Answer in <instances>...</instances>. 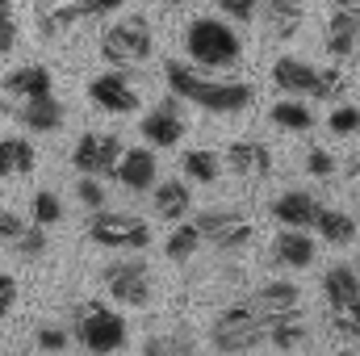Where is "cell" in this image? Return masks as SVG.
Here are the masks:
<instances>
[{
  "label": "cell",
  "instance_id": "cell-1",
  "mask_svg": "<svg viewBox=\"0 0 360 356\" xmlns=\"http://www.w3.org/2000/svg\"><path fill=\"white\" fill-rule=\"evenodd\" d=\"M164 80H168L172 96L193 101V105H201L210 113H243L252 105V84H243V80H210V76H201L197 68H188L180 59L164 63Z\"/></svg>",
  "mask_w": 360,
  "mask_h": 356
},
{
  "label": "cell",
  "instance_id": "cell-2",
  "mask_svg": "<svg viewBox=\"0 0 360 356\" xmlns=\"http://www.w3.org/2000/svg\"><path fill=\"white\" fill-rule=\"evenodd\" d=\"M184 51H188V59L197 68H210V72H226V68H235L243 59L239 34L218 17H197L188 25V34H184Z\"/></svg>",
  "mask_w": 360,
  "mask_h": 356
},
{
  "label": "cell",
  "instance_id": "cell-3",
  "mask_svg": "<svg viewBox=\"0 0 360 356\" xmlns=\"http://www.w3.org/2000/svg\"><path fill=\"white\" fill-rule=\"evenodd\" d=\"M269 319L256 302H239V306H226L218 319H214V348L226 356L252 352L264 336H269Z\"/></svg>",
  "mask_w": 360,
  "mask_h": 356
},
{
  "label": "cell",
  "instance_id": "cell-4",
  "mask_svg": "<svg viewBox=\"0 0 360 356\" xmlns=\"http://www.w3.org/2000/svg\"><path fill=\"white\" fill-rule=\"evenodd\" d=\"M272 84L293 96H314V101H335L344 92V76L335 68H310L293 55H281L272 63Z\"/></svg>",
  "mask_w": 360,
  "mask_h": 356
},
{
  "label": "cell",
  "instance_id": "cell-5",
  "mask_svg": "<svg viewBox=\"0 0 360 356\" xmlns=\"http://www.w3.org/2000/svg\"><path fill=\"white\" fill-rule=\"evenodd\" d=\"M155 51V38H151V25L143 17H122L105 30L101 38V55L109 68H134V63H147Z\"/></svg>",
  "mask_w": 360,
  "mask_h": 356
},
{
  "label": "cell",
  "instance_id": "cell-6",
  "mask_svg": "<svg viewBox=\"0 0 360 356\" xmlns=\"http://www.w3.org/2000/svg\"><path fill=\"white\" fill-rule=\"evenodd\" d=\"M89 239L96 248H113V252H143V248H151V227L134 214L96 210L89 218Z\"/></svg>",
  "mask_w": 360,
  "mask_h": 356
},
{
  "label": "cell",
  "instance_id": "cell-7",
  "mask_svg": "<svg viewBox=\"0 0 360 356\" xmlns=\"http://www.w3.org/2000/svg\"><path fill=\"white\" fill-rule=\"evenodd\" d=\"M80 344L92 356H109L126 348V319L109 306H89L84 323H80Z\"/></svg>",
  "mask_w": 360,
  "mask_h": 356
},
{
  "label": "cell",
  "instance_id": "cell-8",
  "mask_svg": "<svg viewBox=\"0 0 360 356\" xmlns=\"http://www.w3.org/2000/svg\"><path fill=\"white\" fill-rule=\"evenodd\" d=\"M122 155H126V147H122L117 134H80V143L72 151V164L80 168V177H113Z\"/></svg>",
  "mask_w": 360,
  "mask_h": 356
},
{
  "label": "cell",
  "instance_id": "cell-9",
  "mask_svg": "<svg viewBox=\"0 0 360 356\" xmlns=\"http://www.w3.org/2000/svg\"><path fill=\"white\" fill-rule=\"evenodd\" d=\"M101 281L109 285V293L126 306H147L151 302V272L143 260H113V265L101 272Z\"/></svg>",
  "mask_w": 360,
  "mask_h": 356
},
{
  "label": "cell",
  "instance_id": "cell-10",
  "mask_svg": "<svg viewBox=\"0 0 360 356\" xmlns=\"http://www.w3.org/2000/svg\"><path fill=\"white\" fill-rule=\"evenodd\" d=\"M197 227H201V235L218 248V252H239V248H248L252 243V222L239 214V210H205L201 218H197Z\"/></svg>",
  "mask_w": 360,
  "mask_h": 356
},
{
  "label": "cell",
  "instance_id": "cell-11",
  "mask_svg": "<svg viewBox=\"0 0 360 356\" xmlns=\"http://www.w3.org/2000/svg\"><path fill=\"white\" fill-rule=\"evenodd\" d=\"M89 96L105 109V113H134V109H139V92H134L130 76H126L122 68L96 76V80L89 84Z\"/></svg>",
  "mask_w": 360,
  "mask_h": 356
},
{
  "label": "cell",
  "instance_id": "cell-12",
  "mask_svg": "<svg viewBox=\"0 0 360 356\" xmlns=\"http://www.w3.org/2000/svg\"><path fill=\"white\" fill-rule=\"evenodd\" d=\"M143 139L151 143V147H176L180 139H184V117H180V105L176 101H164V105H155L147 117H143Z\"/></svg>",
  "mask_w": 360,
  "mask_h": 356
},
{
  "label": "cell",
  "instance_id": "cell-13",
  "mask_svg": "<svg viewBox=\"0 0 360 356\" xmlns=\"http://www.w3.org/2000/svg\"><path fill=\"white\" fill-rule=\"evenodd\" d=\"M269 214L281 222V227H297V231H306V227H314V222H319L323 205H319L310 193H302V189H289V193H281V197L269 205Z\"/></svg>",
  "mask_w": 360,
  "mask_h": 356
},
{
  "label": "cell",
  "instance_id": "cell-14",
  "mask_svg": "<svg viewBox=\"0 0 360 356\" xmlns=\"http://www.w3.org/2000/svg\"><path fill=\"white\" fill-rule=\"evenodd\" d=\"M155 172H160V164H155V151H147V147H126V155H122V164H117V184L122 189H130V193H147V189H155Z\"/></svg>",
  "mask_w": 360,
  "mask_h": 356
},
{
  "label": "cell",
  "instance_id": "cell-15",
  "mask_svg": "<svg viewBox=\"0 0 360 356\" xmlns=\"http://www.w3.org/2000/svg\"><path fill=\"white\" fill-rule=\"evenodd\" d=\"M226 164H231V172H239V177L260 180V177L272 172V151L264 143H256V139H239V143L226 147Z\"/></svg>",
  "mask_w": 360,
  "mask_h": 356
},
{
  "label": "cell",
  "instance_id": "cell-16",
  "mask_svg": "<svg viewBox=\"0 0 360 356\" xmlns=\"http://www.w3.org/2000/svg\"><path fill=\"white\" fill-rule=\"evenodd\" d=\"M51 72L46 68H38V63H25V68H17V72H8L4 80H0V89L8 92L13 101H34V96H46L51 92Z\"/></svg>",
  "mask_w": 360,
  "mask_h": 356
},
{
  "label": "cell",
  "instance_id": "cell-17",
  "mask_svg": "<svg viewBox=\"0 0 360 356\" xmlns=\"http://www.w3.org/2000/svg\"><path fill=\"white\" fill-rule=\"evenodd\" d=\"M17 117L25 122V130H34V134H51V130H59V126H63V105L55 101V92H46V96L21 101Z\"/></svg>",
  "mask_w": 360,
  "mask_h": 356
},
{
  "label": "cell",
  "instance_id": "cell-18",
  "mask_svg": "<svg viewBox=\"0 0 360 356\" xmlns=\"http://www.w3.org/2000/svg\"><path fill=\"white\" fill-rule=\"evenodd\" d=\"M360 38V8H335L327 17V51L335 59H344L348 51H356Z\"/></svg>",
  "mask_w": 360,
  "mask_h": 356
},
{
  "label": "cell",
  "instance_id": "cell-19",
  "mask_svg": "<svg viewBox=\"0 0 360 356\" xmlns=\"http://www.w3.org/2000/svg\"><path fill=\"white\" fill-rule=\"evenodd\" d=\"M323 293H327L331 310L356 306V302H360V272H356V268H348V265L327 268V276H323Z\"/></svg>",
  "mask_w": 360,
  "mask_h": 356
},
{
  "label": "cell",
  "instance_id": "cell-20",
  "mask_svg": "<svg viewBox=\"0 0 360 356\" xmlns=\"http://www.w3.org/2000/svg\"><path fill=\"white\" fill-rule=\"evenodd\" d=\"M272 256H276L285 268H306L310 260H314V239L302 235L297 227H285V231L272 239Z\"/></svg>",
  "mask_w": 360,
  "mask_h": 356
},
{
  "label": "cell",
  "instance_id": "cell-21",
  "mask_svg": "<svg viewBox=\"0 0 360 356\" xmlns=\"http://www.w3.org/2000/svg\"><path fill=\"white\" fill-rule=\"evenodd\" d=\"M188 205H193L188 184H180V180H164V184H155V214H160V218L180 222V218L188 214Z\"/></svg>",
  "mask_w": 360,
  "mask_h": 356
},
{
  "label": "cell",
  "instance_id": "cell-22",
  "mask_svg": "<svg viewBox=\"0 0 360 356\" xmlns=\"http://www.w3.org/2000/svg\"><path fill=\"white\" fill-rule=\"evenodd\" d=\"M297 285H289V281H269L264 289H256V306L264 310V314H289V310H297Z\"/></svg>",
  "mask_w": 360,
  "mask_h": 356
},
{
  "label": "cell",
  "instance_id": "cell-23",
  "mask_svg": "<svg viewBox=\"0 0 360 356\" xmlns=\"http://www.w3.org/2000/svg\"><path fill=\"white\" fill-rule=\"evenodd\" d=\"M314 231H319L327 243L344 248V243H352V239H356V218H352V214H344V210H323V214H319V222H314Z\"/></svg>",
  "mask_w": 360,
  "mask_h": 356
},
{
  "label": "cell",
  "instance_id": "cell-24",
  "mask_svg": "<svg viewBox=\"0 0 360 356\" xmlns=\"http://www.w3.org/2000/svg\"><path fill=\"white\" fill-rule=\"evenodd\" d=\"M34 147L25 143V139H0V180L13 177V172H34Z\"/></svg>",
  "mask_w": 360,
  "mask_h": 356
},
{
  "label": "cell",
  "instance_id": "cell-25",
  "mask_svg": "<svg viewBox=\"0 0 360 356\" xmlns=\"http://www.w3.org/2000/svg\"><path fill=\"white\" fill-rule=\"evenodd\" d=\"M269 340L281 348V352H289V348H302V340H306V327H302L297 310H289V314H272V319H269Z\"/></svg>",
  "mask_w": 360,
  "mask_h": 356
},
{
  "label": "cell",
  "instance_id": "cell-26",
  "mask_svg": "<svg viewBox=\"0 0 360 356\" xmlns=\"http://www.w3.org/2000/svg\"><path fill=\"white\" fill-rule=\"evenodd\" d=\"M143 356H197V340L188 331H160L143 344Z\"/></svg>",
  "mask_w": 360,
  "mask_h": 356
},
{
  "label": "cell",
  "instance_id": "cell-27",
  "mask_svg": "<svg viewBox=\"0 0 360 356\" xmlns=\"http://www.w3.org/2000/svg\"><path fill=\"white\" fill-rule=\"evenodd\" d=\"M269 117L281 126V130H293V134H302V130L314 126V113H310L302 101H276V105L269 109Z\"/></svg>",
  "mask_w": 360,
  "mask_h": 356
},
{
  "label": "cell",
  "instance_id": "cell-28",
  "mask_svg": "<svg viewBox=\"0 0 360 356\" xmlns=\"http://www.w3.org/2000/svg\"><path fill=\"white\" fill-rule=\"evenodd\" d=\"M201 239H205V235H201V227H197V222H180L176 231L168 235V243H164V256L180 265V260H188V256L201 248Z\"/></svg>",
  "mask_w": 360,
  "mask_h": 356
},
{
  "label": "cell",
  "instance_id": "cell-29",
  "mask_svg": "<svg viewBox=\"0 0 360 356\" xmlns=\"http://www.w3.org/2000/svg\"><path fill=\"white\" fill-rule=\"evenodd\" d=\"M184 177L197 180V184H214L218 172H222V164H218V155L214 151H184Z\"/></svg>",
  "mask_w": 360,
  "mask_h": 356
},
{
  "label": "cell",
  "instance_id": "cell-30",
  "mask_svg": "<svg viewBox=\"0 0 360 356\" xmlns=\"http://www.w3.org/2000/svg\"><path fill=\"white\" fill-rule=\"evenodd\" d=\"M63 218V205H59V197L55 193H34V222H42V227H51V222H59Z\"/></svg>",
  "mask_w": 360,
  "mask_h": 356
},
{
  "label": "cell",
  "instance_id": "cell-31",
  "mask_svg": "<svg viewBox=\"0 0 360 356\" xmlns=\"http://www.w3.org/2000/svg\"><path fill=\"white\" fill-rule=\"evenodd\" d=\"M327 126H331V134H356L360 130V109L356 105H340V109L327 117Z\"/></svg>",
  "mask_w": 360,
  "mask_h": 356
},
{
  "label": "cell",
  "instance_id": "cell-32",
  "mask_svg": "<svg viewBox=\"0 0 360 356\" xmlns=\"http://www.w3.org/2000/svg\"><path fill=\"white\" fill-rule=\"evenodd\" d=\"M13 248H17L21 256H30V260H34V256H42V252H46V227H42V222H34V227L13 243Z\"/></svg>",
  "mask_w": 360,
  "mask_h": 356
},
{
  "label": "cell",
  "instance_id": "cell-33",
  "mask_svg": "<svg viewBox=\"0 0 360 356\" xmlns=\"http://www.w3.org/2000/svg\"><path fill=\"white\" fill-rule=\"evenodd\" d=\"M76 197H80V205L84 210H105V189L96 184V177H80V184H76Z\"/></svg>",
  "mask_w": 360,
  "mask_h": 356
},
{
  "label": "cell",
  "instance_id": "cell-34",
  "mask_svg": "<svg viewBox=\"0 0 360 356\" xmlns=\"http://www.w3.org/2000/svg\"><path fill=\"white\" fill-rule=\"evenodd\" d=\"M25 231H30V222H25L21 214H13V210H0V239H4V243H17Z\"/></svg>",
  "mask_w": 360,
  "mask_h": 356
},
{
  "label": "cell",
  "instance_id": "cell-35",
  "mask_svg": "<svg viewBox=\"0 0 360 356\" xmlns=\"http://www.w3.org/2000/svg\"><path fill=\"white\" fill-rule=\"evenodd\" d=\"M331 323L344 336H360V302L356 306H344V310H331Z\"/></svg>",
  "mask_w": 360,
  "mask_h": 356
},
{
  "label": "cell",
  "instance_id": "cell-36",
  "mask_svg": "<svg viewBox=\"0 0 360 356\" xmlns=\"http://www.w3.org/2000/svg\"><path fill=\"white\" fill-rule=\"evenodd\" d=\"M269 8L276 21H285V30H293L297 17H302V0H269Z\"/></svg>",
  "mask_w": 360,
  "mask_h": 356
},
{
  "label": "cell",
  "instance_id": "cell-37",
  "mask_svg": "<svg viewBox=\"0 0 360 356\" xmlns=\"http://www.w3.org/2000/svg\"><path fill=\"white\" fill-rule=\"evenodd\" d=\"M306 172H310V177H331V172H335L331 151H319V147H314V151L306 155Z\"/></svg>",
  "mask_w": 360,
  "mask_h": 356
},
{
  "label": "cell",
  "instance_id": "cell-38",
  "mask_svg": "<svg viewBox=\"0 0 360 356\" xmlns=\"http://www.w3.org/2000/svg\"><path fill=\"white\" fill-rule=\"evenodd\" d=\"M38 348L42 352H63L68 348V331L63 327H42L38 331Z\"/></svg>",
  "mask_w": 360,
  "mask_h": 356
},
{
  "label": "cell",
  "instance_id": "cell-39",
  "mask_svg": "<svg viewBox=\"0 0 360 356\" xmlns=\"http://www.w3.org/2000/svg\"><path fill=\"white\" fill-rule=\"evenodd\" d=\"M214 4H218L226 17H239V21H248V17H252V13H256L264 0H214Z\"/></svg>",
  "mask_w": 360,
  "mask_h": 356
},
{
  "label": "cell",
  "instance_id": "cell-40",
  "mask_svg": "<svg viewBox=\"0 0 360 356\" xmlns=\"http://www.w3.org/2000/svg\"><path fill=\"white\" fill-rule=\"evenodd\" d=\"M17 38H21L17 21H13V17H4V21H0V59H4V55H8V51L17 46Z\"/></svg>",
  "mask_w": 360,
  "mask_h": 356
},
{
  "label": "cell",
  "instance_id": "cell-41",
  "mask_svg": "<svg viewBox=\"0 0 360 356\" xmlns=\"http://www.w3.org/2000/svg\"><path fill=\"white\" fill-rule=\"evenodd\" d=\"M13 302H17V281L0 272V319H4L8 310H13Z\"/></svg>",
  "mask_w": 360,
  "mask_h": 356
},
{
  "label": "cell",
  "instance_id": "cell-42",
  "mask_svg": "<svg viewBox=\"0 0 360 356\" xmlns=\"http://www.w3.org/2000/svg\"><path fill=\"white\" fill-rule=\"evenodd\" d=\"M80 4H84V13H89V17H105V13L122 8L126 0H80Z\"/></svg>",
  "mask_w": 360,
  "mask_h": 356
},
{
  "label": "cell",
  "instance_id": "cell-43",
  "mask_svg": "<svg viewBox=\"0 0 360 356\" xmlns=\"http://www.w3.org/2000/svg\"><path fill=\"white\" fill-rule=\"evenodd\" d=\"M335 8H360V0H331Z\"/></svg>",
  "mask_w": 360,
  "mask_h": 356
},
{
  "label": "cell",
  "instance_id": "cell-44",
  "mask_svg": "<svg viewBox=\"0 0 360 356\" xmlns=\"http://www.w3.org/2000/svg\"><path fill=\"white\" fill-rule=\"evenodd\" d=\"M55 4H63V0H38V8H55Z\"/></svg>",
  "mask_w": 360,
  "mask_h": 356
},
{
  "label": "cell",
  "instance_id": "cell-45",
  "mask_svg": "<svg viewBox=\"0 0 360 356\" xmlns=\"http://www.w3.org/2000/svg\"><path fill=\"white\" fill-rule=\"evenodd\" d=\"M4 17H13V13H8V0H0V21H4Z\"/></svg>",
  "mask_w": 360,
  "mask_h": 356
},
{
  "label": "cell",
  "instance_id": "cell-46",
  "mask_svg": "<svg viewBox=\"0 0 360 356\" xmlns=\"http://www.w3.org/2000/svg\"><path fill=\"white\" fill-rule=\"evenodd\" d=\"M348 172H360V155H356V160H352V168H348Z\"/></svg>",
  "mask_w": 360,
  "mask_h": 356
},
{
  "label": "cell",
  "instance_id": "cell-47",
  "mask_svg": "<svg viewBox=\"0 0 360 356\" xmlns=\"http://www.w3.org/2000/svg\"><path fill=\"white\" fill-rule=\"evenodd\" d=\"M164 4H184V0H164Z\"/></svg>",
  "mask_w": 360,
  "mask_h": 356
},
{
  "label": "cell",
  "instance_id": "cell-48",
  "mask_svg": "<svg viewBox=\"0 0 360 356\" xmlns=\"http://www.w3.org/2000/svg\"><path fill=\"white\" fill-rule=\"evenodd\" d=\"M335 356H352V352H335Z\"/></svg>",
  "mask_w": 360,
  "mask_h": 356
},
{
  "label": "cell",
  "instance_id": "cell-49",
  "mask_svg": "<svg viewBox=\"0 0 360 356\" xmlns=\"http://www.w3.org/2000/svg\"><path fill=\"white\" fill-rule=\"evenodd\" d=\"M0 356H8V352H0Z\"/></svg>",
  "mask_w": 360,
  "mask_h": 356
}]
</instances>
